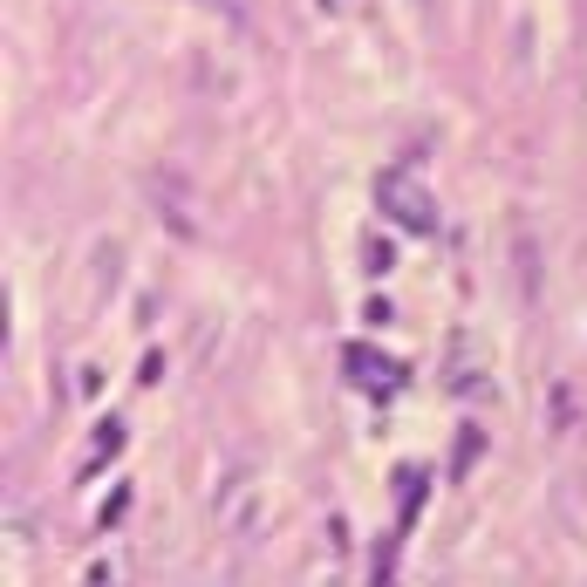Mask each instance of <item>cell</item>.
<instances>
[{
	"label": "cell",
	"instance_id": "3",
	"mask_svg": "<svg viewBox=\"0 0 587 587\" xmlns=\"http://www.w3.org/2000/svg\"><path fill=\"white\" fill-rule=\"evenodd\" d=\"M117 451H123V424H117V417H103V424H96V444H89V458H82V478H96Z\"/></svg>",
	"mask_w": 587,
	"mask_h": 587
},
{
	"label": "cell",
	"instance_id": "1",
	"mask_svg": "<svg viewBox=\"0 0 587 587\" xmlns=\"http://www.w3.org/2000/svg\"><path fill=\"white\" fill-rule=\"evenodd\" d=\"M376 205L390 212V226H403V233H437L431 192H424L417 178H403V171H383V178H376Z\"/></svg>",
	"mask_w": 587,
	"mask_h": 587
},
{
	"label": "cell",
	"instance_id": "2",
	"mask_svg": "<svg viewBox=\"0 0 587 587\" xmlns=\"http://www.w3.org/2000/svg\"><path fill=\"white\" fill-rule=\"evenodd\" d=\"M342 369H349L355 390H369V396H390V390H396V376H403L390 355L369 349V342H349V349H342Z\"/></svg>",
	"mask_w": 587,
	"mask_h": 587
},
{
	"label": "cell",
	"instance_id": "5",
	"mask_svg": "<svg viewBox=\"0 0 587 587\" xmlns=\"http://www.w3.org/2000/svg\"><path fill=\"white\" fill-rule=\"evenodd\" d=\"M362 260H369V274H390V246H383V239H369V253H362Z\"/></svg>",
	"mask_w": 587,
	"mask_h": 587
},
{
	"label": "cell",
	"instance_id": "4",
	"mask_svg": "<svg viewBox=\"0 0 587 587\" xmlns=\"http://www.w3.org/2000/svg\"><path fill=\"white\" fill-rule=\"evenodd\" d=\"M424 485H431V471H396V499H403V512L424 506Z\"/></svg>",
	"mask_w": 587,
	"mask_h": 587
}]
</instances>
